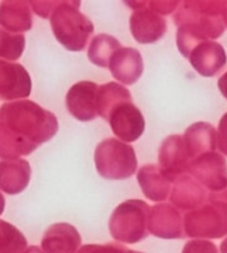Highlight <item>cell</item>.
<instances>
[{
    "mask_svg": "<svg viewBox=\"0 0 227 253\" xmlns=\"http://www.w3.org/2000/svg\"><path fill=\"white\" fill-rule=\"evenodd\" d=\"M134 12L129 18V27L135 41L139 43H154L164 36L167 23L163 16L152 11L145 1L126 2Z\"/></svg>",
    "mask_w": 227,
    "mask_h": 253,
    "instance_id": "obj_5",
    "label": "cell"
},
{
    "mask_svg": "<svg viewBox=\"0 0 227 253\" xmlns=\"http://www.w3.org/2000/svg\"><path fill=\"white\" fill-rule=\"evenodd\" d=\"M107 121L113 133L121 139V142H136L145 130L144 116L133 102H125L117 105L109 114Z\"/></svg>",
    "mask_w": 227,
    "mask_h": 253,
    "instance_id": "obj_7",
    "label": "cell"
},
{
    "mask_svg": "<svg viewBox=\"0 0 227 253\" xmlns=\"http://www.w3.org/2000/svg\"><path fill=\"white\" fill-rule=\"evenodd\" d=\"M159 169L169 182L175 181L189 171L191 159L183 135H170L161 143L159 153Z\"/></svg>",
    "mask_w": 227,
    "mask_h": 253,
    "instance_id": "obj_6",
    "label": "cell"
},
{
    "mask_svg": "<svg viewBox=\"0 0 227 253\" xmlns=\"http://www.w3.org/2000/svg\"><path fill=\"white\" fill-rule=\"evenodd\" d=\"M81 239L72 224L56 223L48 229L41 241L46 253H75Z\"/></svg>",
    "mask_w": 227,
    "mask_h": 253,
    "instance_id": "obj_12",
    "label": "cell"
},
{
    "mask_svg": "<svg viewBox=\"0 0 227 253\" xmlns=\"http://www.w3.org/2000/svg\"><path fill=\"white\" fill-rule=\"evenodd\" d=\"M59 125L54 113L33 100L6 103L0 107V159L19 160L55 136Z\"/></svg>",
    "mask_w": 227,
    "mask_h": 253,
    "instance_id": "obj_1",
    "label": "cell"
},
{
    "mask_svg": "<svg viewBox=\"0 0 227 253\" xmlns=\"http://www.w3.org/2000/svg\"><path fill=\"white\" fill-rule=\"evenodd\" d=\"M108 68L114 78L125 85H133L144 72L141 53L132 47H121L113 55Z\"/></svg>",
    "mask_w": 227,
    "mask_h": 253,
    "instance_id": "obj_11",
    "label": "cell"
},
{
    "mask_svg": "<svg viewBox=\"0 0 227 253\" xmlns=\"http://www.w3.org/2000/svg\"><path fill=\"white\" fill-rule=\"evenodd\" d=\"M125 102H133V98L130 91L123 85L114 82L99 85L97 96L98 116L107 120L114 108Z\"/></svg>",
    "mask_w": 227,
    "mask_h": 253,
    "instance_id": "obj_17",
    "label": "cell"
},
{
    "mask_svg": "<svg viewBox=\"0 0 227 253\" xmlns=\"http://www.w3.org/2000/svg\"><path fill=\"white\" fill-rule=\"evenodd\" d=\"M119 48H121L120 42L115 37L107 34H100L93 38L87 55L96 66L108 68L111 58Z\"/></svg>",
    "mask_w": 227,
    "mask_h": 253,
    "instance_id": "obj_19",
    "label": "cell"
},
{
    "mask_svg": "<svg viewBox=\"0 0 227 253\" xmlns=\"http://www.w3.org/2000/svg\"><path fill=\"white\" fill-rule=\"evenodd\" d=\"M26 247L23 233L10 223L0 221V253H23Z\"/></svg>",
    "mask_w": 227,
    "mask_h": 253,
    "instance_id": "obj_21",
    "label": "cell"
},
{
    "mask_svg": "<svg viewBox=\"0 0 227 253\" xmlns=\"http://www.w3.org/2000/svg\"><path fill=\"white\" fill-rule=\"evenodd\" d=\"M191 161L199 158V155L207 148L213 147L214 144V128L211 125L203 122L190 125L183 135Z\"/></svg>",
    "mask_w": 227,
    "mask_h": 253,
    "instance_id": "obj_18",
    "label": "cell"
},
{
    "mask_svg": "<svg viewBox=\"0 0 227 253\" xmlns=\"http://www.w3.org/2000/svg\"><path fill=\"white\" fill-rule=\"evenodd\" d=\"M32 169L26 160L0 161V189L8 194H18L27 187Z\"/></svg>",
    "mask_w": 227,
    "mask_h": 253,
    "instance_id": "obj_14",
    "label": "cell"
},
{
    "mask_svg": "<svg viewBox=\"0 0 227 253\" xmlns=\"http://www.w3.org/2000/svg\"><path fill=\"white\" fill-rule=\"evenodd\" d=\"M59 3L60 1H32L29 2V5H32L33 10L36 12V15L41 18L48 19L50 18L52 11Z\"/></svg>",
    "mask_w": 227,
    "mask_h": 253,
    "instance_id": "obj_24",
    "label": "cell"
},
{
    "mask_svg": "<svg viewBox=\"0 0 227 253\" xmlns=\"http://www.w3.org/2000/svg\"><path fill=\"white\" fill-rule=\"evenodd\" d=\"M27 1H2L0 3V26L14 34L33 27V15Z\"/></svg>",
    "mask_w": 227,
    "mask_h": 253,
    "instance_id": "obj_15",
    "label": "cell"
},
{
    "mask_svg": "<svg viewBox=\"0 0 227 253\" xmlns=\"http://www.w3.org/2000/svg\"><path fill=\"white\" fill-rule=\"evenodd\" d=\"M148 230L155 237L163 239H182L185 235L181 214L169 204H158L151 209Z\"/></svg>",
    "mask_w": 227,
    "mask_h": 253,
    "instance_id": "obj_10",
    "label": "cell"
},
{
    "mask_svg": "<svg viewBox=\"0 0 227 253\" xmlns=\"http://www.w3.org/2000/svg\"><path fill=\"white\" fill-rule=\"evenodd\" d=\"M3 208H5V199H3L2 194L0 193V214L3 212Z\"/></svg>",
    "mask_w": 227,
    "mask_h": 253,
    "instance_id": "obj_25",
    "label": "cell"
},
{
    "mask_svg": "<svg viewBox=\"0 0 227 253\" xmlns=\"http://www.w3.org/2000/svg\"><path fill=\"white\" fill-rule=\"evenodd\" d=\"M95 165L99 175L108 180H125L137 169V158L133 146L116 138L100 142L95 150Z\"/></svg>",
    "mask_w": 227,
    "mask_h": 253,
    "instance_id": "obj_3",
    "label": "cell"
},
{
    "mask_svg": "<svg viewBox=\"0 0 227 253\" xmlns=\"http://www.w3.org/2000/svg\"><path fill=\"white\" fill-rule=\"evenodd\" d=\"M26 46L23 34H14L0 26V58L17 60L21 57Z\"/></svg>",
    "mask_w": 227,
    "mask_h": 253,
    "instance_id": "obj_22",
    "label": "cell"
},
{
    "mask_svg": "<svg viewBox=\"0 0 227 253\" xmlns=\"http://www.w3.org/2000/svg\"><path fill=\"white\" fill-rule=\"evenodd\" d=\"M80 1H60L50 16V27L55 37L66 49L84 50L94 33L91 20L81 14Z\"/></svg>",
    "mask_w": 227,
    "mask_h": 253,
    "instance_id": "obj_2",
    "label": "cell"
},
{
    "mask_svg": "<svg viewBox=\"0 0 227 253\" xmlns=\"http://www.w3.org/2000/svg\"><path fill=\"white\" fill-rule=\"evenodd\" d=\"M198 193V187L189 175H183L174 186L170 201L182 210H189L197 203Z\"/></svg>",
    "mask_w": 227,
    "mask_h": 253,
    "instance_id": "obj_20",
    "label": "cell"
},
{
    "mask_svg": "<svg viewBox=\"0 0 227 253\" xmlns=\"http://www.w3.org/2000/svg\"><path fill=\"white\" fill-rule=\"evenodd\" d=\"M145 3L150 9L157 12L160 16L173 14L180 5L178 1H161V0H159V1H145Z\"/></svg>",
    "mask_w": 227,
    "mask_h": 253,
    "instance_id": "obj_23",
    "label": "cell"
},
{
    "mask_svg": "<svg viewBox=\"0 0 227 253\" xmlns=\"http://www.w3.org/2000/svg\"><path fill=\"white\" fill-rule=\"evenodd\" d=\"M99 85L94 82H78L66 95L68 112L80 122H89L98 116L97 96Z\"/></svg>",
    "mask_w": 227,
    "mask_h": 253,
    "instance_id": "obj_8",
    "label": "cell"
},
{
    "mask_svg": "<svg viewBox=\"0 0 227 253\" xmlns=\"http://www.w3.org/2000/svg\"><path fill=\"white\" fill-rule=\"evenodd\" d=\"M150 207L139 200L121 203L109 221L112 237L125 243H136L147 237Z\"/></svg>",
    "mask_w": 227,
    "mask_h": 253,
    "instance_id": "obj_4",
    "label": "cell"
},
{
    "mask_svg": "<svg viewBox=\"0 0 227 253\" xmlns=\"http://www.w3.org/2000/svg\"><path fill=\"white\" fill-rule=\"evenodd\" d=\"M189 60L196 72L209 77L215 75L225 64V55L218 43L203 42L190 51Z\"/></svg>",
    "mask_w": 227,
    "mask_h": 253,
    "instance_id": "obj_13",
    "label": "cell"
},
{
    "mask_svg": "<svg viewBox=\"0 0 227 253\" xmlns=\"http://www.w3.org/2000/svg\"><path fill=\"white\" fill-rule=\"evenodd\" d=\"M137 180L146 198L155 202L167 199L170 190L169 181L161 174L157 165H144L139 169Z\"/></svg>",
    "mask_w": 227,
    "mask_h": 253,
    "instance_id": "obj_16",
    "label": "cell"
},
{
    "mask_svg": "<svg viewBox=\"0 0 227 253\" xmlns=\"http://www.w3.org/2000/svg\"><path fill=\"white\" fill-rule=\"evenodd\" d=\"M32 93V80L23 65L0 59V99L26 98Z\"/></svg>",
    "mask_w": 227,
    "mask_h": 253,
    "instance_id": "obj_9",
    "label": "cell"
}]
</instances>
